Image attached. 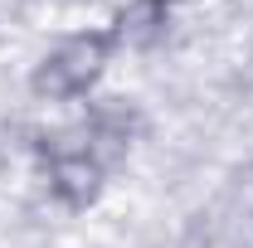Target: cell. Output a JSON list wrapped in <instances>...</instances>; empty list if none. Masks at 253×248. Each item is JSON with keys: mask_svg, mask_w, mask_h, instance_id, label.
<instances>
[{"mask_svg": "<svg viewBox=\"0 0 253 248\" xmlns=\"http://www.w3.org/2000/svg\"><path fill=\"white\" fill-rule=\"evenodd\" d=\"M117 59V39L107 25H93V30H73L54 39L39 59L30 63V78H25V88H30L34 102H83V97H93V88L102 83V73H107V63Z\"/></svg>", "mask_w": 253, "mask_h": 248, "instance_id": "1", "label": "cell"}, {"mask_svg": "<svg viewBox=\"0 0 253 248\" xmlns=\"http://www.w3.org/2000/svg\"><path fill=\"white\" fill-rule=\"evenodd\" d=\"M34 161H39L44 195L68 214H88L107 190V161L78 136V126L73 131H44L34 146Z\"/></svg>", "mask_w": 253, "mask_h": 248, "instance_id": "2", "label": "cell"}, {"mask_svg": "<svg viewBox=\"0 0 253 248\" xmlns=\"http://www.w3.org/2000/svg\"><path fill=\"white\" fill-rule=\"evenodd\" d=\"M141 107L131 102V97H93L88 102V112H83V122H78V136L93 146L102 161H117L136 146V136H141Z\"/></svg>", "mask_w": 253, "mask_h": 248, "instance_id": "3", "label": "cell"}, {"mask_svg": "<svg viewBox=\"0 0 253 248\" xmlns=\"http://www.w3.org/2000/svg\"><path fill=\"white\" fill-rule=\"evenodd\" d=\"M170 20H175V5H170V0H126L122 10L112 15L107 30H112V39H117V49L151 54L156 44H166Z\"/></svg>", "mask_w": 253, "mask_h": 248, "instance_id": "4", "label": "cell"}, {"mask_svg": "<svg viewBox=\"0 0 253 248\" xmlns=\"http://www.w3.org/2000/svg\"><path fill=\"white\" fill-rule=\"evenodd\" d=\"M170 5H180V0H170Z\"/></svg>", "mask_w": 253, "mask_h": 248, "instance_id": "5", "label": "cell"}]
</instances>
